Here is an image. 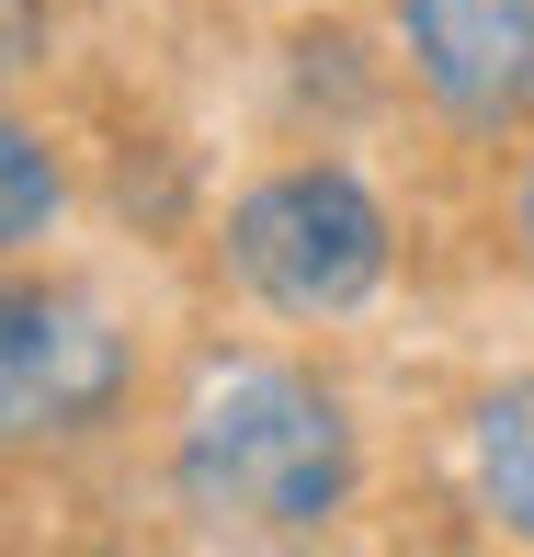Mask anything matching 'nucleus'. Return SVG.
Returning a JSON list of instances; mask_svg holds the SVG:
<instances>
[{
  "label": "nucleus",
  "mask_w": 534,
  "mask_h": 557,
  "mask_svg": "<svg viewBox=\"0 0 534 557\" xmlns=\"http://www.w3.org/2000/svg\"><path fill=\"white\" fill-rule=\"evenodd\" d=\"M46 216H58V171H46V137L35 125H0V227L23 239H46Z\"/></svg>",
  "instance_id": "obj_6"
},
{
  "label": "nucleus",
  "mask_w": 534,
  "mask_h": 557,
  "mask_svg": "<svg viewBox=\"0 0 534 557\" xmlns=\"http://www.w3.org/2000/svg\"><path fill=\"white\" fill-rule=\"evenodd\" d=\"M227 262L262 308L285 319H341L387 285V206L352 171H273L227 216Z\"/></svg>",
  "instance_id": "obj_2"
},
{
  "label": "nucleus",
  "mask_w": 534,
  "mask_h": 557,
  "mask_svg": "<svg viewBox=\"0 0 534 557\" xmlns=\"http://www.w3.org/2000/svg\"><path fill=\"white\" fill-rule=\"evenodd\" d=\"M398 35L421 91L477 137H500L534 103V0H398Z\"/></svg>",
  "instance_id": "obj_4"
},
{
  "label": "nucleus",
  "mask_w": 534,
  "mask_h": 557,
  "mask_svg": "<svg viewBox=\"0 0 534 557\" xmlns=\"http://www.w3.org/2000/svg\"><path fill=\"white\" fill-rule=\"evenodd\" d=\"M512 239H523V262H534V160H523V183H512Z\"/></svg>",
  "instance_id": "obj_7"
},
{
  "label": "nucleus",
  "mask_w": 534,
  "mask_h": 557,
  "mask_svg": "<svg viewBox=\"0 0 534 557\" xmlns=\"http://www.w3.org/2000/svg\"><path fill=\"white\" fill-rule=\"evenodd\" d=\"M171 478L216 535H319L352 500L341 398L296 364H206L183 398Z\"/></svg>",
  "instance_id": "obj_1"
},
{
  "label": "nucleus",
  "mask_w": 534,
  "mask_h": 557,
  "mask_svg": "<svg viewBox=\"0 0 534 557\" xmlns=\"http://www.w3.org/2000/svg\"><path fill=\"white\" fill-rule=\"evenodd\" d=\"M114 387H125V342H114L91 308L35 296V285L0 308V421H12V444L103 421Z\"/></svg>",
  "instance_id": "obj_3"
},
{
  "label": "nucleus",
  "mask_w": 534,
  "mask_h": 557,
  "mask_svg": "<svg viewBox=\"0 0 534 557\" xmlns=\"http://www.w3.org/2000/svg\"><path fill=\"white\" fill-rule=\"evenodd\" d=\"M467 467H477V500H489L512 535H534V375L477 398L467 421Z\"/></svg>",
  "instance_id": "obj_5"
}]
</instances>
